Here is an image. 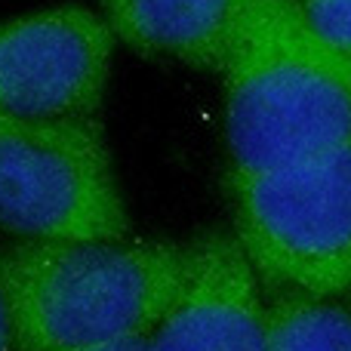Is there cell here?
<instances>
[{
	"label": "cell",
	"mask_w": 351,
	"mask_h": 351,
	"mask_svg": "<svg viewBox=\"0 0 351 351\" xmlns=\"http://www.w3.org/2000/svg\"><path fill=\"white\" fill-rule=\"evenodd\" d=\"M114 31L84 3H56L0 22V111L16 117H99Z\"/></svg>",
	"instance_id": "5b68a950"
},
{
	"label": "cell",
	"mask_w": 351,
	"mask_h": 351,
	"mask_svg": "<svg viewBox=\"0 0 351 351\" xmlns=\"http://www.w3.org/2000/svg\"><path fill=\"white\" fill-rule=\"evenodd\" d=\"M117 40L222 74L247 0H99Z\"/></svg>",
	"instance_id": "52a82bcc"
},
{
	"label": "cell",
	"mask_w": 351,
	"mask_h": 351,
	"mask_svg": "<svg viewBox=\"0 0 351 351\" xmlns=\"http://www.w3.org/2000/svg\"><path fill=\"white\" fill-rule=\"evenodd\" d=\"M265 351H351V296L265 293Z\"/></svg>",
	"instance_id": "ba28073f"
},
{
	"label": "cell",
	"mask_w": 351,
	"mask_h": 351,
	"mask_svg": "<svg viewBox=\"0 0 351 351\" xmlns=\"http://www.w3.org/2000/svg\"><path fill=\"white\" fill-rule=\"evenodd\" d=\"M222 77L231 173L351 145V59L311 28L299 0H247Z\"/></svg>",
	"instance_id": "7a4b0ae2"
},
{
	"label": "cell",
	"mask_w": 351,
	"mask_h": 351,
	"mask_svg": "<svg viewBox=\"0 0 351 351\" xmlns=\"http://www.w3.org/2000/svg\"><path fill=\"white\" fill-rule=\"evenodd\" d=\"M234 241L262 293L351 296V145L225 173Z\"/></svg>",
	"instance_id": "3957f363"
},
{
	"label": "cell",
	"mask_w": 351,
	"mask_h": 351,
	"mask_svg": "<svg viewBox=\"0 0 351 351\" xmlns=\"http://www.w3.org/2000/svg\"><path fill=\"white\" fill-rule=\"evenodd\" d=\"M0 351H16V346H12L10 311H6V299H3V284H0Z\"/></svg>",
	"instance_id": "8fae6325"
},
{
	"label": "cell",
	"mask_w": 351,
	"mask_h": 351,
	"mask_svg": "<svg viewBox=\"0 0 351 351\" xmlns=\"http://www.w3.org/2000/svg\"><path fill=\"white\" fill-rule=\"evenodd\" d=\"M308 25L351 59V0H299Z\"/></svg>",
	"instance_id": "9c48e42d"
},
{
	"label": "cell",
	"mask_w": 351,
	"mask_h": 351,
	"mask_svg": "<svg viewBox=\"0 0 351 351\" xmlns=\"http://www.w3.org/2000/svg\"><path fill=\"white\" fill-rule=\"evenodd\" d=\"M71 351H152V339H123V342H105V346L71 348Z\"/></svg>",
	"instance_id": "30bf717a"
},
{
	"label": "cell",
	"mask_w": 351,
	"mask_h": 351,
	"mask_svg": "<svg viewBox=\"0 0 351 351\" xmlns=\"http://www.w3.org/2000/svg\"><path fill=\"white\" fill-rule=\"evenodd\" d=\"M188 274V243L16 241L0 284L16 351L152 339Z\"/></svg>",
	"instance_id": "6da1fadb"
},
{
	"label": "cell",
	"mask_w": 351,
	"mask_h": 351,
	"mask_svg": "<svg viewBox=\"0 0 351 351\" xmlns=\"http://www.w3.org/2000/svg\"><path fill=\"white\" fill-rule=\"evenodd\" d=\"M0 228L19 241H127L130 216L99 117L0 111Z\"/></svg>",
	"instance_id": "277c9868"
},
{
	"label": "cell",
	"mask_w": 351,
	"mask_h": 351,
	"mask_svg": "<svg viewBox=\"0 0 351 351\" xmlns=\"http://www.w3.org/2000/svg\"><path fill=\"white\" fill-rule=\"evenodd\" d=\"M262 287L228 231L188 243V274L152 333V351H265Z\"/></svg>",
	"instance_id": "8992f818"
}]
</instances>
